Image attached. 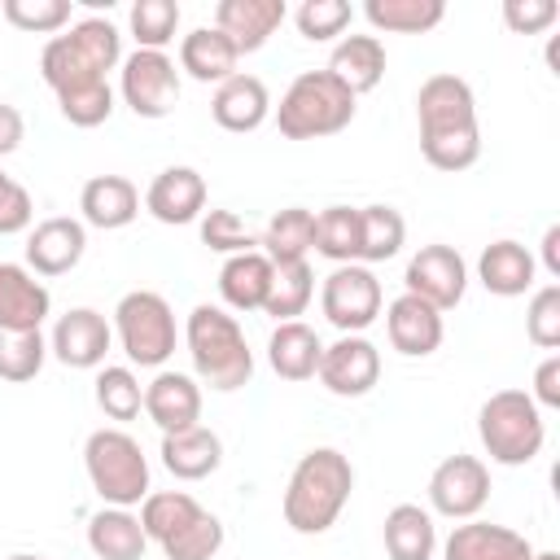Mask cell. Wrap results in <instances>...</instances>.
<instances>
[{
    "label": "cell",
    "mask_w": 560,
    "mask_h": 560,
    "mask_svg": "<svg viewBox=\"0 0 560 560\" xmlns=\"http://www.w3.org/2000/svg\"><path fill=\"white\" fill-rule=\"evenodd\" d=\"M420 153L438 171H468L481 158L477 96L459 74H429L416 92Z\"/></svg>",
    "instance_id": "cell-1"
},
{
    "label": "cell",
    "mask_w": 560,
    "mask_h": 560,
    "mask_svg": "<svg viewBox=\"0 0 560 560\" xmlns=\"http://www.w3.org/2000/svg\"><path fill=\"white\" fill-rule=\"evenodd\" d=\"M350 490H354V468H350V459L337 446L306 451L293 464L284 499H280L284 525L293 534H324V529H332L341 508L350 503Z\"/></svg>",
    "instance_id": "cell-2"
},
{
    "label": "cell",
    "mask_w": 560,
    "mask_h": 560,
    "mask_svg": "<svg viewBox=\"0 0 560 560\" xmlns=\"http://www.w3.org/2000/svg\"><path fill=\"white\" fill-rule=\"evenodd\" d=\"M184 346L192 359V376L219 394H232L241 385H249L254 376V350L236 324V315H228L223 306H192L188 324H184Z\"/></svg>",
    "instance_id": "cell-3"
},
{
    "label": "cell",
    "mask_w": 560,
    "mask_h": 560,
    "mask_svg": "<svg viewBox=\"0 0 560 560\" xmlns=\"http://www.w3.org/2000/svg\"><path fill=\"white\" fill-rule=\"evenodd\" d=\"M140 525L166 560H214L223 547V521L206 512L188 490H149L140 503Z\"/></svg>",
    "instance_id": "cell-4"
},
{
    "label": "cell",
    "mask_w": 560,
    "mask_h": 560,
    "mask_svg": "<svg viewBox=\"0 0 560 560\" xmlns=\"http://www.w3.org/2000/svg\"><path fill=\"white\" fill-rule=\"evenodd\" d=\"M354 105L359 96L341 88L328 70H302L276 105V127L284 140H324L350 127Z\"/></svg>",
    "instance_id": "cell-5"
},
{
    "label": "cell",
    "mask_w": 560,
    "mask_h": 560,
    "mask_svg": "<svg viewBox=\"0 0 560 560\" xmlns=\"http://www.w3.org/2000/svg\"><path fill=\"white\" fill-rule=\"evenodd\" d=\"M477 438L494 464L521 468V464L538 459V451L547 442V424L525 389H499L477 411Z\"/></svg>",
    "instance_id": "cell-6"
},
{
    "label": "cell",
    "mask_w": 560,
    "mask_h": 560,
    "mask_svg": "<svg viewBox=\"0 0 560 560\" xmlns=\"http://www.w3.org/2000/svg\"><path fill=\"white\" fill-rule=\"evenodd\" d=\"M83 468L105 508H136L149 499V459L127 429H96L83 442Z\"/></svg>",
    "instance_id": "cell-7"
},
{
    "label": "cell",
    "mask_w": 560,
    "mask_h": 560,
    "mask_svg": "<svg viewBox=\"0 0 560 560\" xmlns=\"http://www.w3.org/2000/svg\"><path fill=\"white\" fill-rule=\"evenodd\" d=\"M114 332L122 341V354L140 368H162L175 354L179 328H175V311L162 293L153 289H131L118 298L114 306Z\"/></svg>",
    "instance_id": "cell-8"
},
{
    "label": "cell",
    "mask_w": 560,
    "mask_h": 560,
    "mask_svg": "<svg viewBox=\"0 0 560 560\" xmlns=\"http://www.w3.org/2000/svg\"><path fill=\"white\" fill-rule=\"evenodd\" d=\"M118 92L136 118H166L179 105V70L166 52L136 48L118 66Z\"/></svg>",
    "instance_id": "cell-9"
},
{
    "label": "cell",
    "mask_w": 560,
    "mask_h": 560,
    "mask_svg": "<svg viewBox=\"0 0 560 560\" xmlns=\"http://www.w3.org/2000/svg\"><path fill=\"white\" fill-rule=\"evenodd\" d=\"M381 306H385V293H381V280L372 276V267L346 262V267H337V271L324 276L319 311H324V319L337 332H363V328H372L381 319Z\"/></svg>",
    "instance_id": "cell-10"
},
{
    "label": "cell",
    "mask_w": 560,
    "mask_h": 560,
    "mask_svg": "<svg viewBox=\"0 0 560 560\" xmlns=\"http://www.w3.org/2000/svg\"><path fill=\"white\" fill-rule=\"evenodd\" d=\"M402 293L429 302L433 311H455L464 302V289H468V262L455 245H420L411 258H407V271H402Z\"/></svg>",
    "instance_id": "cell-11"
},
{
    "label": "cell",
    "mask_w": 560,
    "mask_h": 560,
    "mask_svg": "<svg viewBox=\"0 0 560 560\" xmlns=\"http://www.w3.org/2000/svg\"><path fill=\"white\" fill-rule=\"evenodd\" d=\"M490 499V468L477 455H446L429 477V508L451 521H472Z\"/></svg>",
    "instance_id": "cell-12"
},
{
    "label": "cell",
    "mask_w": 560,
    "mask_h": 560,
    "mask_svg": "<svg viewBox=\"0 0 560 560\" xmlns=\"http://www.w3.org/2000/svg\"><path fill=\"white\" fill-rule=\"evenodd\" d=\"M315 376L337 398H363L381 381V350L363 332H341L332 346H324Z\"/></svg>",
    "instance_id": "cell-13"
},
{
    "label": "cell",
    "mask_w": 560,
    "mask_h": 560,
    "mask_svg": "<svg viewBox=\"0 0 560 560\" xmlns=\"http://www.w3.org/2000/svg\"><path fill=\"white\" fill-rule=\"evenodd\" d=\"M109 341H114V328L101 311L92 306H70L57 324H52V337H48V354H57V363L66 368H101L105 354H109Z\"/></svg>",
    "instance_id": "cell-14"
},
{
    "label": "cell",
    "mask_w": 560,
    "mask_h": 560,
    "mask_svg": "<svg viewBox=\"0 0 560 560\" xmlns=\"http://www.w3.org/2000/svg\"><path fill=\"white\" fill-rule=\"evenodd\" d=\"M88 249V228L83 219H70V214H52L44 223L31 228L26 236V267L35 276H66L79 267Z\"/></svg>",
    "instance_id": "cell-15"
},
{
    "label": "cell",
    "mask_w": 560,
    "mask_h": 560,
    "mask_svg": "<svg viewBox=\"0 0 560 560\" xmlns=\"http://www.w3.org/2000/svg\"><path fill=\"white\" fill-rule=\"evenodd\" d=\"M144 210L158 223H171V228H184V223L201 219L206 214V179H201V171H192V166L158 171L153 184L144 188Z\"/></svg>",
    "instance_id": "cell-16"
},
{
    "label": "cell",
    "mask_w": 560,
    "mask_h": 560,
    "mask_svg": "<svg viewBox=\"0 0 560 560\" xmlns=\"http://www.w3.org/2000/svg\"><path fill=\"white\" fill-rule=\"evenodd\" d=\"M210 118L232 131V136H245V131H258L267 118H271V92L258 74H245L236 70L232 79H223L210 96Z\"/></svg>",
    "instance_id": "cell-17"
},
{
    "label": "cell",
    "mask_w": 560,
    "mask_h": 560,
    "mask_svg": "<svg viewBox=\"0 0 560 560\" xmlns=\"http://www.w3.org/2000/svg\"><path fill=\"white\" fill-rule=\"evenodd\" d=\"M385 332H389V346L407 359H424L442 346L446 337V324H442V311H433L429 302L411 298V293H398L389 306H385Z\"/></svg>",
    "instance_id": "cell-18"
},
{
    "label": "cell",
    "mask_w": 560,
    "mask_h": 560,
    "mask_svg": "<svg viewBox=\"0 0 560 560\" xmlns=\"http://www.w3.org/2000/svg\"><path fill=\"white\" fill-rule=\"evenodd\" d=\"M284 18H289L284 0H219L214 4V31H223L241 57L258 52Z\"/></svg>",
    "instance_id": "cell-19"
},
{
    "label": "cell",
    "mask_w": 560,
    "mask_h": 560,
    "mask_svg": "<svg viewBox=\"0 0 560 560\" xmlns=\"http://www.w3.org/2000/svg\"><path fill=\"white\" fill-rule=\"evenodd\" d=\"M144 411L162 433H179L201 424V385L188 372H158L144 385Z\"/></svg>",
    "instance_id": "cell-20"
},
{
    "label": "cell",
    "mask_w": 560,
    "mask_h": 560,
    "mask_svg": "<svg viewBox=\"0 0 560 560\" xmlns=\"http://www.w3.org/2000/svg\"><path fill=\"white\" fill-rule=\"evenodd\" d=\"M442 560H534V547L525 534L490 521H464L446 534Z\"/></svg>",
    "instance_id": "cell-21"
},
{
    "label": "cell",
    "mask_w": 560,
    "mask_h": 560,
    "mask_svg": "<svg viewBox=\"0 0 560 560\" xmlns=\"http://www.w3.org/2000/svg\"><path fill=\"white\" fill-rule=\"evenodd\" d=\"M52 311V293L22 262H0V328H39Z\"/></svg>",
    "instance_id": "cell-22"
},
{
    "label": "cell",
    "mask_w": 560,
    "mask_h": 560,
    "mask_svg": "<svg viewBox=\"0 0 560 560\" xmlns=\"http://www.w3.org/2000/svg\"><path fill=\"white\" fill-rule=\"evenodd\" d=\"M79 210H83V228L118 232L140 214V192L127 175H92L79 192Z\"/></svg>",
    "instance_id": "cell-23"
},
{
    "label": "cell",
    "mask_w": 560,
    "mask_h": 560,
    "mask_svg": "<svg viewBox=\"0 0 560 560\" xmlns=\"http://www.w3.org/2000/svg\"><path fill=\"white\" fill-rule=\"evenodd\" d=\"M341 88H350L354 96L372 92L385 79V44L381 35H341L332 44V57L324 66Z\"/></svg>",
    "instance_id": "cell-24"
},
{
    "label": "cell",
    "mask_w": 560,
    "mask_h": 560,
    "mask_svg": "<svg viewBox=\"0 0 560 560\" xmlns=\"http://www.w3.org/2000/svg\"><path fill=\"white\" fill-rule=\"evenodd\" d=\"M534 254L521 245V241H490L477 258V280L486 284V293L494 298H521L525 289H534Z\"/></svg>",
    "instance_id": "cell-25"
},
{
    "label": "cell",
    "mask_w": 560,
    "mask_h": 560,
    "mask_svg": "<svg viewBox=\"0 0 560 560\" xmlns=\"http://www.w3.org/2000/svg\"><path fill=\"white\" fill-rule=\"evenodd\" d=\"M223 464V442L214 429L192 424L179 433H162V468L179 481H201Z\"/></svg>",
    "instance_id": "cell-26"
},
{
    "label": "cell",
    "mask_w": 560,
    "mask_h": 560,
    "mask_svg": "<svg viewBox=\"0 0 560 560\" xmlns=\"http://www.w3.org/2000/svg\"><path fill=\"white\" fill-rule=\"evenodd\" d=\"M319 354H324V341L302 319L276 324L271 337H267V363L280 381H311L315 368H319Z\"/></svg>",
    "instance_id": "cell-27"
},
{
    "label": "cell",
    "mask_w": 560,
    "mask_h": 560,
    "mask_svg": "<svg viewBox=\"0 0 560 560\" xmlns=\"http://www.w3.org/2000/svg\"><path fill=\"white\" fill-rule=\"evenodd\" d=\"M236 61H241V52L214 26H197V31H188L179 39V70L188 79H197V83H214L219 88L223 79L236 74Z\"/></svg>",
    "instance_id": "cell-28"
},
{
    "label": "cell",
    "mask_w": 560,
    "mask_h": 560,
    "mask_svg": "<svg viewBox=\"0 0 560 560\" xmlns=\"http://www.w3.org/2000/svg\"><path fill=\"white\" fill-rule=\"evenodd\" d=\"M271 258L262 249H249V254H232L223 267H219V298L249 315V311H262L267 302V289H271Z\"/></svg>",
    "instance_id": "cell-29"
},
{
    "label": "cell",
    "mask_w": 560,
    "mask_h": 560,
    "mask_svg": "<svg viewBox=\"0 0 560 560\" xmlns=\"http://www.w3.org/2000/svg\"><path fill=\"white\" fill-rule=\"evenodd\" d=\"M88 547L96 560H144V525L131 508H101L88 521Z\"/></svg>",
    "instance_id": "cell-30"
},
{
    "label": "cell",
    "mask_w": 560,
    "mask_h": 560,
    "mask_svg": "<svg viewBox=\"0 0 560 560\" xmlns=\"http://www.w3.org/2000/svg\"><path fill=\"white\" fill-rule=\"evenodd\" d=\"M381 534H385L389 560H433V551H438V525L420 503L389 508Z\"/></svg>",
    "instance_id": "cell-31"
},
{
    "label": "cell",
    "mask_w": 560,
    "mask_h": 560,
    "mask_svg": "<svg viewBox=\"0 0 560 560\" xmlns=\"http://www.w3.org/2000/svg\"><path fill=\"white\" fill-rule=\"evenodd\" d=\"M258 245L271 258V267L306 262V254L315 249V214L306 206H289V210L271 214L267 228H262V236H258Z\"/></svg>",
    "instance_id": "cell-32"
},
{
    "label": "cell",
    "mask_w": 560,
    "mask_h": 560,
    "mask_svg": "<svg viewBox=\"0 0 560 560\" xmlns=\"http://www.w3.org/2000/svg\"><path fill=\"white\" fill-rule=\"evenodd\" d=\"M363 18L385 35H424L446 18L442 0H368Z\"/></svg>",
    "instance_id": "cell-33"
},
{
    "label": "cell",
    "mask_w": 560,
    "mask_h": 560,
    "mask_svg": "<svg viewBox=\"0 0 560 560\" xmlns=\"http://www.w3.org/2000/svg\"><path fill=\"white\" fill-rule=\"evenodd\" d=\"M407 241V219L394 206H363L359 210V262H389Z\"/></svg>",
    "instance_id": "cell-34"
},
{
    "label": "cell",
    "mask_w": 560,
    "mask_h": 560,
    "mask_svg": "<svg viewBox=\"0 0 560 560\" xmlns=\"http://www.w3.org/2000/svg\"><path fill=\"white\" fill-rule=\"evenodd\" d=\"M315 298V271L311 262H284L271 271V289H267V302H262V315H271L276 324H289L298 319Z\"/></svg>",
    "instance_id": "cell-35"
},
{
    "label": "cell",
    "mask_w": 560,
    "mask_h": 560,
    "mask_svg": "<svg viewBox=\"0 0 560 560\" xmlns=\"http://www.w3.org/2000/svg\"><path fill=\"white\" fill-rule=\"evenodd\" d=\"M315 254L346 267L359 262V210L354 206H328L315 214Z\"/></svg>",
    "instance_id": "cell-36"
},
{
    "label": "cell",
    "mask_w": 560,
    "mask_h": 560,
    "mask_svg": "<svg viewBox=\"0 0 560 560\" xmlns=\"http://www.w3.org/2000/svg\"><path fill=\"white\" fill-rule=\"evenodd\" d=\"M48 359V341L39 328H0V381H35Z\"/></svg>",
    "instance_id": "cell-37"
},
{
    "label": "cell",
    "mask_w": 560,
    "mask_h": 560,
    "mask_svg": "<svg viewBox=\"0 0 560 560\" xmlns=\"http://www.w3.org/2000/svg\"><path fill=\"white\" fill-rule=\"evenodd\" d=\"M96 407H101L109 420H118V424L136 420L140 407H144V385H140V376H136L131 368H122V363L101 368V372H96Z\"/></svg>",
    "instance_id": "cell-38"
},
{
    "label": "cell",
    "mask_w": 560,
    "mask_h": 560,
    "mask_svg": "<svg viewBox=\"0 0 560 560\" xmlns=\"http://www.w3.org/2000/svg\"><path fill=\"white\" fill-rule=\"evenodd\" d=\"M127 26L136 35V48L166 52V44L179 31V4L175 0H136L127 13Z\"/></svg>",
    "instance_id": "cell-39"
},
{
    "label": "cell",
    "mask_w": 560,
    "mask_h": 560,
    "mask_svg": "<svg viewBox=\"0 0 560 560\" xmlns=\"http://www.w3.org/2000/svg\"><path fill=\"white\" fill-rule=\"evenodd\" d=\"M0 13L26 35H57L61 26H70V0H4Z\"/></svg>",
    "instance_id": "cell-40"
},
{
    "label": "cell",
    "mask_w": 560,
    "mask_h": 560,
    "mask_svg": "<svg viewBox=\"0 0 560 560\" xmlns=\"http://www.w3.org/2000/svg\"><path fill=\"white\" fill-rule=\"evenodd\" d=\"M350 18H354V9L346 0H302L293 9V22H298L302 39H311V44H328V39L346 35Z\"/></svg>",
    "instance_id": "cell-41"
},
{
    "label": "cell",
    "mask_w": 560,
    "mask_h": 560,
    "mask_svg": "<svg viewBox=\"0 0 560 560\" xmlns=\"http://www.w3.org/2000/svg\"><path fill=\"white\" fill-rule=\"evenodd\" d=\"M57 109H61V118L70 127H101L114 114V88H109V79H101V83L61 92L57 96Z\"/></svg>",
    "instance_id": "cell-42"
},
{
    "label": "cell",
    "mask_w": 560,
    "mask_h": 560,
    "mask_svg": "<svg viewBox=\"0 0 560 560\" xmlns=\"http://www.w3.org/2000/svg\"><path fill=\"white\" fill-rule=\"evenodd\" d=\"M201 245L232 258V254H249L258 245V236L245 228V219L236 210H206L201 214Z\"/></svg>",
    "instance_id": "cell-43"
},
{
    "label": "cell",
    "mask_w": 560,
    "mask_h": 560,
    "mask_svg": "<svg viewBox=\"0 0 560 560\" xmlns=\"http://www.w3.org/2000/svg\"><path fill=\"white\" fill-rule=\"evenodd\" d=\"M525 332L538 350H556L560 346V284H542L529 298L525 311Z\"/></svg>",
    "instance_id": "cell-44"
},
{
    "label": "cell",
    "mask_w": 560,
    "mask_h": 560,
    "mask_svg": "<svg viewBox=\"0 0 560 560\" xmlns=\"http://www.w3.org/2000/svg\"><path fill=\"white\" fill-rule=\"evenodd\" d=\"M560 4L556 0H503V22L512 35H542L547 26H556Z\"/></svg>",
    "instance_id": "cell-45"
},
{
    "label": "cell",
    "mask_w": 560,
    "mask_h": 560,
    "mask_svg": "<svg viewBox=\"0 0 560 560\" xmlns=\"http://www.w3.org/2000/svg\"><path fill=\"white\" fill-rule=\"evenodd\" d=\"M31 219H35V201H31V192H26L9 171H0V236H18V232H26Z\"/></svg>",
    "instance_id": "cell-46"
},
{
    "label": "cell",
    "mask_w": 560,
    "mask_h": 560,
    "mask_svg": "<svg viewBox=\"0 0 560 560\" xmlns=\"http://www.w3.org/2000/svg\"><path fill=\"white\" fill-rule=\"evenodd\" d=\"M534 398V407H560V354H547L534 372V389H525Z\"/></svg>",
    "instance_id": "cell-47"
},
{
    "label": "cell",
    "mask_w": 560,
    "mask_h": 560,
    "mask_svg": "<svg viewBox=\"0 0 560 560\" xmlns=\"http://www.w3.org/2000/svg\"><path fill=\"white\" fill-rule=\"evenodd\" d=\"M26 140V122H22V109L0 101V158L18 153V144Z\"/></svg>",
    "instance_id": "cell-48"
},
{
    "label": "cell",
    "mask_w": 560,
    "mask_h": 560,
    "mask_svg": "<svg viewBox=\"0 0 560 560\" xmlns=\"http://www.w3.org/2000/svg\"><path fill=\"white\" fill-rule=\"evenodd\" d=\"M542 267H547L551 280H560V223H551L542 232Z\"/></svg>",
    "instance_id": "cell-49"
},
{
    "label": "cell",
    "mask_w": 560,
    "mask_h": 560,
    "mask_svg": "<svg viewBox=\"0 0 560 560\" xmlns=\"http://www.w3.org/2000/svg\"><path fill=\"white\" fill-rule=\"evenodd\" d=\"M534 560H560L556 551H534Z\"/></svg>",
    "instance_id": "cell-50"
},
{
    "label": "cell",
    "mask_w": 560,
    "mask_h": 560,
    "mask_svg": "<svg viewBox=\"0 0 560 560\" xmlns=\"http://www.w3.org/2000/svg\"><path fill=\"white\" fill-rule=\"evenodd\" d=\"M9 560H44V556H31V551H18V556H9Z\"/></svg>",
    "instance_id": "cell-51"
}]
</instances>
